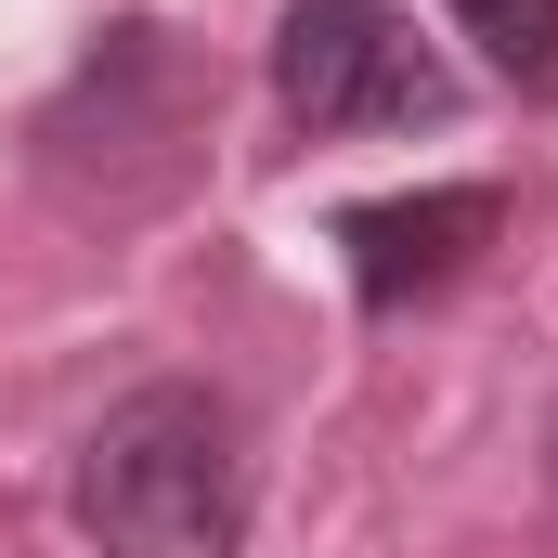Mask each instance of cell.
I'll return each mask as SVG.
<instances>
[{"label": "cell", "mask_w": 558, "mask_h": 558, "mask_svg": "<svg viewBox=\"0 0 558 558\" xmlns=\"http://www.w3.org/2000/svg\"><path fill=\"white\" fill-rule=\"evenodd\" d=\"M494 195L481 182H428V195H364L351 221H338V247H351V286L377 299V312H403L428 286H454L481 247H494Z\"/></svg>", "instance_id": "obj_3"}, {"label": "cell", "mask_w": 558, "mask_h": 558, "mask_svg": "<svg viewBox=\"0 0 558 558\" xmlns=\"http://www.w3.org/2000/svg\"><path fill=\"white\" fill-rule=\"evenodd\" d=\"M274 92L299 131L351 143V131H416L454 105V78H441V52L416 39V13L403 0H286L274 26Z\"/></svg>", "instance_id": "obj_2"}, {"label": "cell", "mask_w": 558, "mask_h": 558, "mask_svg": "<svg viewBox=\"0 0 558 558\" xmlns=\"http://www.w3.org/2000/svg\"><path fill=\"white\" fill-rule=\"evenodd\" d=\"M441 13H454L507 78H546L558 65V0H441Z\"/></svg>", "instance_id": "obj_4"}, {"label": "cell", "mask_w": 558, "mask_h": 558, "mask_svg": "<svg viewBox=\"0 0 558 558\" xmlns=\"http://www.w3.org/2000/svg\"><path fill=\"white\" fill-rule=\"evenodd\" d=\"M78 533L105 558H234L247 546V454L208 390H131L78 441Z\"/></svg>", "instance_id": "obj_1"}]
</instances>
